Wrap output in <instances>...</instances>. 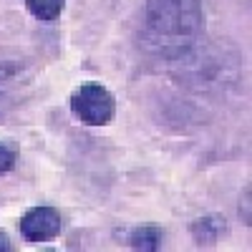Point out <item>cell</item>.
I'll return each mask as SVG.
<instances>
[{
  "label": "cell",
  "instance_id": "obj_6",
  "mask_svg": "<svg viewBox=\"0 0 252 252\" xmlns=\"http://www.w3.org/2000/svg\"><path fill=\"white\" fill-rule=\"evenodd\" d=\"M26 10L40 23H53L66 10V0H26Z\"/></svg>",
  "mask_w": 252,
  "mask_h": 252
},
{
  "label": "cell",
  "instance_id": "obj_3",
  "mask_svg": "<svg viewBox=\"0 0 252 252\" xmlns=\"http://www.w3.org/2000/svg\"><path fill=\"white\" fill-rule=\"evenodd\" d=\"M18 229H20V237L31 245L51 242L63 232V215L56 207H48V204L31 207L28 212L18 220Z\"/></svg>",
  "mask_w": 252,
  "mask_h": 252
},
{
  "label": "cell",
  "instance_id": "obj_11",
  "mask_svg": "<svg viewBox=\"0 0 252 252\" xmlns=\"http://www.w3.org/2000/svg\"><path fill=\"white\" fill-rule=\"evenodd\" d=\"M0 204H3V202H0Z\"/></svg>",
  "mask_w": 252,
  "mask_h": 252
},
{
  "label": "cell",
  "instance_id": "obj_4",
  "mask_svg": "<svg viewBox=\"0 0 252 252\" xmlns=\"http://www.w3.org/2000/svg\"><path fill=\"white\" fill-rule=\"evenodd\" d=\"M227 232V222L220 215H204L189 224V235L197 242V247H212Z\"/></svg>",
  "mask_w": 252,
  "mask_h": 252
},
{
  "label": "cell",
  "instance_id": "obj_9",
  "mask_svg": "<svg viewBox=\"0 0 252 252\" xmlns=\"http://www.w3.org/2000/svg\"><path fill=\"white\" fill-rule=\"evenodd\" d=\"M240 217H242V224L250 227V187H245V194L240 199Z\"/></svg>",
  "mask_w": 252,
  "mask_h": 252
},
{
  "label": "cell",
  "instance_id": "obj_2",
  "mask_svg": "<svg viewBox=\"0 0 252 252\" xmlns=\"http://www.w3.org/2000/svg\"><path fill=\"white\" fill-rule=\"evenodd\" d=\"M68 109L86 126H109L116 116V98L103 83L89 81L73 89L68 98Z\"/></svg>",
  "mask_w": 252,
  "mask_h": 252
},
{
  "label": "cell",
  "instance_id": "obj_7",
  "mask_svg": "<svg viewBox=\"0 0 252 252\" xmlns=\"http://www.w3.org/2000/svg\"><path fill=\"white\" fill-rule=\"evenodd\" d=\"M13 83H15V76L8 71V68H0V121L8 116V111L13 109Z\"/></svg>",
  "mask_w": 252,
  "mask_h": 252
},
{
  "label": "cell",
  "instance_id": "obj_10",
  "mask_svg": "<svg viewBox=\"0 0 252 252\" xmlns=\"http://www.w3.org/2000/svg\"><path fill=\"white\" fill-rule=\"evenodd\" d=\"M0 252H13V242L5 229H0Z\"/></svg>",
  "mask_w": 252,
  "mask_h": 252
},
{
  "label": "cell",
  "instance_id": "obj_1",
  "mask_svg": "<svg viewBox=\"0 0 252 252\" xmlns=\"http://www.w3.org/2000/svg\"><path fill=\"white\" fill-rule=\"evenodd\" d=\"M141 28L144 46L154 56L179 61L194 51L204 35L202 0H146Z\"/></svg>",
  "mask_w": 252,
  "mask_h": 252
},
{
  "label": "cell",
  "instance_id": "obj_5",
  "mask_svg": "<svg viewBox=\"0 0 252 252\" xmlns=\"http://www.w3.org/2000/svg\"><path fill=\"white\" fill-rule=\"evenodd\" d=\"M131 250H141V252H154L161 250L164 245V229L154 227V224H144V227H134L129 237H126Z\"/></svg>",
  "mask_w": 252,
  "mask_h": 252
},
{
  "label": "cell",
  "instance_id": "obj_8",
  "mask_svg": "<svg viewBox=\"0 0 252 252\" xmlns=\"http://www.w3.org/2000/svg\"><path fill=\"white\" fill-rule=\"evenodd\" d=\"M18 157H15V149L13 146H8L5 141H0V177L13 172V166H15Z\"/></svg>",
  "mask_w": 252,
  "mask_h": 252
}]
</instances>
